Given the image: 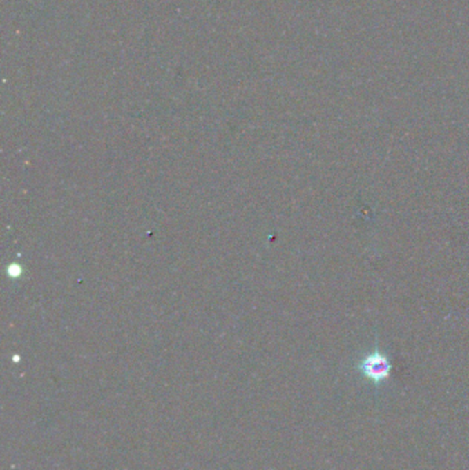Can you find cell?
I'll use <instances>...</instances> for the list:
<instances>
[{
    "instance_id": "1",
    "label": "cell",
    "mask_w": 469,
    "mask_h": 470,
    "mask_svg": "<svg viewBox=\"0 0 469 470\" xmlns=\"http://www.w3.org/2000/svg\"><path fill=\"white\" fill-rule=\"evenodd\" d=\"M356 369L367 381L373 382L374 385H380L390 378L392 364L388 356L381 352L379 346H374L373 351L366 353L358 362Z\"/></svg>"
}]
</instances>
